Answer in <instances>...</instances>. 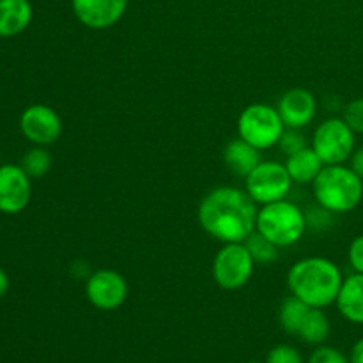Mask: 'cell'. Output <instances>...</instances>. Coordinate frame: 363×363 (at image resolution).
Returning a JSON list of instances; mask_svg holds the SVG:
<instances>
[{
    "label": "cell",
    "instance_id": "26",
    "mask_svg": "<svg viewBox=\"0 0 363 363\" xmlns=\"http://www.w3.org/2000/svg\"><path fill=\"white\" fill-rule=\"evenodd\" d=\"M347 255H350V264L354 273H363V234L351 241Z\"/></svg>",
    "mask_w": 363,
    "mask_h": 363
},
{
    "label": "cell",
    "instance_id": "1",
    "mask_svg": "<svg viewBox=\"0 0 363 363\" xmlns=\"http://www.w3.org/2000/svg\"><path fill=\"white\" fill-rule=\"evenodd\" d=\"M255 202L247 191L222 186L209 191L199 206V222L209 236L222 243H245L255 230Z\"/></svg>",
    "mask_w": 363,
    "mask_h": 363
},
{
    "label": "cell",
    "instance_id": "23",
    "mask_svg": "<svg viewBox=\"0 0 363 363\" xmlns=\"http://www.w3.org/2000/svg\"><path fill=\"white\" fill-rule=\"evenodd\" d=\"M266 363H303L300 351L293 346H286V344H280L275 346L268 353Z\"/></svg>",
    "mask_w": 363,
    "mask_h": 363
},
{
    "label": "cell",
    "instance_id": "10",
    "mask_svg": "<svg viewBox=\"0 0 363 363\" xmlns=\"http://www.w3.org/2000/svg\"><path fill=\"white\" fill-rule=\"evenodd\" d=\"M85 294L99 311H116L126 301L128 282L113 269H98L87 279Z\"/></svg>",
    "mask_w": 363,
    "mask_h": 363
},
{
    "label": "cell",
    "instance_id": "7",
    "mask_svg": "<svg viewBox=\"0 0 363 363\" xmlns=\"http://www.w3.org/2000/svg\"><path fill=\"white\" fill-rule=\"evenodd\" d=\"M255 261L245 243H223L213 262V277L225 291L247 286L254 275Z\"/></svg>",
    "mask_w": 363,
    "mask_h": 363
},
{
    "label": "cell",
    "instance_id": "6",
    "mask_svg": "<svg viewBox=\"0 0 363 363\" xmlns=\"http://www.w3.org/2000/svg\"><path fill=\"white\" fill-rule=\"evenodd\" d=\"M354 131L339 117L326 119L319 124L312 137V149L325 165H340L354 152Z\"/></svg>",
    "mask_w": 363,
    "mask_h": 363
},
{
    "label": "cell",
    "instance_id": "30",
    "mask_svg": "<svg viewBox=\"0 0 363 363\" xmlns=\"http://www.w3.org/2000/svg\"><path fill=\"white\" fill-rule=\"evenodd\" d=\"M248 363H261V362H248Z\"/></svg>",
    "mask_w": 363,
    "mask_h": 363
},
{
    "label": "cell",
    "instance_id": "5",
    "mask_svg": "<svg viewBox=\"0 0 363 363\" xmlns=\"http://www.w3.org/2000/svg\"><path fill=\"white\" fill-rule=\"evenodd\" d=\"M238 131H240V138H243L259 151H264L279 144L280 137L286 131V124L279 110L264 103H255L241 112Z\"/></svg>",
    "mask_w": 363,
    "mask_h": 363
},
{
    "label": "cell",
    "instance_id": "11",
    "mask_svg": "<svg viewBox=\"0 0 363 363\" xmlns=\"http://www.w3.org/2000/svg\"><path fill=\"white\" fill-rule=\"evenodd\" d=\"M30 179L21 165H0V213L18 215L27 208L32 197Z\"/></svg>",
    "mask_w": 363,
    "mask_h": 363
},
{
    "label": "cell",
    "instance_id": "9",
    "mask_svg": "<svg viewBox=\"0 0 363 363\" xmlns=\"http://www.w3.org/2000/svg\"><path fill=\"white\" fill-rule=\"evenodd\" d=\"M20 130L28 142L46 147L60 138L62 121L52 106L38 103V105L27 106L21 112Z\"/></svg>",
    "mask_w": 363,
    "mask_h": 363
},
{
    "label": "cell",
    "instance_id": "17",
    "mask_svg": "<svg viewBox=\"0 0 363 363\" xmlns=\"http://www.w3.org/2000/svg\"><path fill=\"white\" fill-rule=\"evenodd\" d=\"M286 167L293 183L308 184L314 183L315 177L321 174V170L325 169V163L314 149L305 147L294 155L287 156Z\"/></svg>",
    "mask_w": 363,
    "mask_h": 363
},
{
    "label": "cell",
    "instance_id": "3",
    "mask_svg": "<svg viewBox=\"0 0 363 363\" xmlns=\"http://www.w3.org/2000/svg\"><path fill=\"white\" fill-rule=\"evenodd\" d=\"M319 208L328 213H350L363 199V179L351 167L325 165L312 183Z\"/></svg>",
    "mask_w": 363,
    "mask_h": 363
},
{
    "label": "cell",
    "instance_id": "16",
    "mask_svg": "<svg viewBox=\"0 0 363 363\" xmlns=\"http://www.w3.org/2000/svg\"><path fill=\"white\" fill-rule=\"evenodd\" d=\"M223 160L234 176L247 177L261 163V151L243 138H236L223 149Z\"/></svg>",
    "mask_w": 363,
    "mask_h": 363
},
{
    "label": "cell",
    "instance_id": "8",
    "mask_svg": "<svg viewBox=\"0 0 363 363\" xmlns=\"http://www.w3.org/2000/svg\"><path fill=\"white\" fill-rule=\"evenodd\" d=\"M247 194L255 204H272L289 195L293 179L287 167L279 162H261L247 177Z\"/></svg>",
    "mask_w": 363,
    "mask_h": 363
},
{
    "label": "cell",
    "instance_id": "25",
    "mask_svg": "<svg viewBox=\"0 0 363 363\" xmlns=\"http://www.w3.org/2000/svg\"><path fill=\"white\" fill-rule=\"evenodd\" d=\"M308 363H350V358L344 357L335 347L318 346V350L311 354Z\"/></svg>",
    "mask_w": 363,
    "mask_h": 363
},
{
    "label": "cell",
    "instance_id": "22",
    "mask_svg": "<svg viewBox=\"0 0 363 363\" xmlns=\"http://www.w3.org/2000/svg\"><path fill=\"white\" fill-rule=\"evenodd\" d=\"M279 145H280V149H282V152H286L287 156H291V155H294V152L301 151V149L308 147L303 133H301L300 130H294V128H286V131H284L282 137H280Z\"/></svg>",
    "mask_w": 363,
    "mask_h": 363
},
{
    "label": "cell",
    "instance_id": "28",
    "mask_svg": "<svg viewBox=\"0 0 363 363\" xmlns=\"http://www.w3.org/2000/svg\"><path fill=\"white\" fill-rule=\"evenodd\" d=\"M350 363H363V339L358 340L351 350Z\"/></svg>",
    "mask_w": 363,
    "mask_h": 363
},
{
    "label": "cell",
    "instance_id": "18",
    "mask_svg": "<svg viewBox=\"0 0 363 363\" xmlns=\"http://www.w3.org/2000/svg\"><path fill=\"white\" fill-rule=\"evenodd\" d=\"M303 342L312 344V346H321L330 337V319L323 312V308L311 307V311L305 315L303 323L300 326L298 335Z\"/></svg>",
    "mask_w": 363,
    "mask_h": 363
},
{
    "label": "cell",
    "instance_id": "13",
    "mask_svg": "<svg viewBox=\"0 0 363 363\" xmlns=\"http://www.w3.org/2000/svg\"><path fill=\"white\" fill-rule=\"evenodd\" d=\"M277 110H279L286 128L301 130L314 121L315 112H318V101L307 89H291L280 98Z\"/></svg>",
    "mask_w": 363,
    "mask_h": 363
},
{
    "label": "cell",
    "instance_id": "15",
    "mask_svg": "<svg viewBox=\"0 0 363 363\" xmlns=\"http://www.w3.org/2000/svg\"><path fill=\"white\" fill-rule=\"evenodd\" d=\"M34 11L28 0H0V38H14L30 25Z\"/></svg>",
    "mask_w": 363,
    "mask_h": 363
},
{
    "label": "cell",
    "instance_id": "29",
    "mask_svg": "<svg viewBox=\"0 0 363 363\" xmlns=\"http://www.w3.org/2000/svg\"><path fill=\"white\" fill-rule=\"evenodd\" d=\"M9 291V277H7L6 269L0 268V298H4Z\"/></svg>",
    "mask_w": 363,
    "mask_h": 363
},
{
    "label": "cell",
    "instance_id": "12",
    "mask_svg": "<svg viewBox=\"0 0 363 363\" xmlns=\"http://www.w3.org/2000/svg\"><path fill=\"white\" fill-rule=\"evenodd\" d=\"M71 6L82 25L103 30L121 21L128 9V0H71Z\"/></svg>",
    "mask_w": 363,
    "mask_h": 363
},
{
    "label": "cell",
    "instance_id": "4",
    "mask_svg": "<svg viewBox=\"0 0 363 363\" xmlns=\"http://www.w3.org/2000/svg\"><path fill=\"white\" fill-rule=\"evenodd\" d=\"M305 229H307V218L303 211L286 199L264 204L257 211L255 230L277 247H291L298 243Z\"/></svg>",
    "mask_w": 363,
    "mask_h": 363
},
{
    "label": "cell",
    "instance_id": "21",
    "mask_svg": "<svg viewBox=\"0 0 363 363\" xmlns=\"http://www.w3.org/2000/svg\"><path fill=\"white\" fill-rule=\"evenodd\" d=\"M245 245H247L248 252L252 254L255 262L259 264H272L279 259V248L275 243H272L269 240H266L262 234H259L257 230L250 234V236L245 240Z\"/></svg>",
    "mask_w": 363,
    "mask_h": 363
},
{
    "label": "cell",
    "instance_id": "24",
    "mask_svg": "<svg viewBox=\"0 0 363 363\" xmlns=\"http://www.w3.org/2000/svg\"><path fill=\"white\" fill-rule=\"evenodd\" d=\"M344 121L354 133L363 135V98L353 99L344 110Z\"/></svg>",
    "mask_w": 363,
    "mask_h": 363
},
{
    "label": "cell",
    "instance_id": "14",
    "mask_svg": "<svg viewBox=\"0 0 363 363\" xmlns=\"http://www.w3.org/2000/svg\"><path fill=\"white\" fill-rule=\"evenodd\" d=\"M335 303L344 319L354 325H363V273H354L344 279Z\"/></svg>",
    "mask_w": 363,
    "mask_h": 363
},
{
    "label": "cell",
    "instance_id": "27",
    "mask_svg": "<svg viewBox=\"0 0 363 363\" xmlns=\"http://www.w3.org/2000/svg\"><path fill=\"white\" fill-rule=\"evenodd\" d=\"M351 169H353L354 172H357L363 179V145L358 149V151L353 152V156H351Z\"/></svg>",
    "mask_w": 363,
    "mask_h": 363
},
{
    "label": "cell",
    "instance_id": "20",
    "mask_svg": "<svg viewBox=\"0 0 363 363\" xmlns=\"http://www.w3.org/2000/svg\"><path fill=\"white\" fill-rule=\"evenodd\" d=\"M20 165L32 179H38V177L48 174V170L52 169V156H50V152L43 145H35V147L28 149L25 152Z\"/></svg>",
    "mask_w": 363,
    "mask_h": 363
},
{
    "label": "cell",
    "instance_id": "2",
    "mask_svg": "<svg viewBox=\"0 0 363 363\" xmlns=\"http://www.w3.org/2000/svg\"><path fill=\"white\" fill-rule=\"evenodd\" d=\"M342 282L339 266L325 257L301 259L287 273L291 294L315 308L335 303Z\"/></svg>",
    "mask_w": 363,
    "mask_h": 363
},
{
    "label": "cell",
    "instance_id": "19",
    "mask_svg": "<svg viewBox=\"0 0 363 363\" xmlns=\"http://www.w3.org/2000/svg\"><path fill=\"white\" fill-rule=\"evenodd\" d=\"M311 311V305H307L305 301H301L300 298L289 296L284 300V303L280 305L279 319L282 328L286 330L291 335H298L300 332V326L303 323L305 315Z\"/></svg>",
    "mask_w": 363,
    "mask_h": 363
},
{
    "label": "cell",
    "instance_id": "31",
    "mask_svg": "<svg viewBox=\"0 0 363 363\" xmlns=\"http://www.w3.org/2000/svg\"><path fill=\"white\" fill-rule=\"evenodd\" d=\"M0 165H2V162H0Z\"/></svg>",
    "mask_w": 363,
    "mask_h": 363
}]
</instances>
